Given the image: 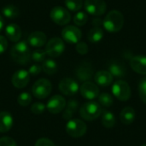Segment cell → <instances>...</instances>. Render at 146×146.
I'll return each instance as SVG.
<instances>
[{"label": "cell", "mask_w": 146, "mask_h": 146, "mask_svg": "<svg viewBox=\"0 0 146 146\" xmlns=\"http://www.w3.org/2000/svg\"><path fill=\"white\" fill-rule=\"evenodd\" d=\"M124 25V16L119 10H111L109 12L104 20L103 21V26L109 33L119 32Z\"/></svg>", "instance_id": "obj_1"}, {"label": "cell", "mask_w": 146, "mask_h": 146, "mask_svg": "<svg viewBox=\"0 0 146 146\" xmlns=\"http://www.w3.org/2000/svg\"><path fill=\"white\" fill-rule=\"evenodd\" d=\"M10 56L15 62L21 65L27 64L31 60V51L26 41L16 43L10 50Z\"/></svg>", "instance_id": "obj_2"}, {"label": "cell", "mask_w": 146, "mask_h": 146, "mask_svg": "<svg viewBox=\"0 0 146 146\" xmlns=\"http://www.w3.org/2000/svg\"><path fill=\"white\" fill-rule=\"evenodd\" d=\"M102 114V108L96 102H88L84 104L80 110V115L86 121H94Z\"/></svg>", "instance_id": "obj_3"}, {"label": "cell", "mask_w": 146, "mask_h": 146, "mask_svg": "<svg viewBox=\"0 0 146 146\" xmlns=\"http://www.w3.org/2000/svg\"><path fill=\"white\" fill-rule=\"evenodd\" d=\"M52 85L50 80L46 79L38 80L32 87L33 95L38 99L46 98L51 92Z\"/></svg>", "instance_id": "obj_4"}, {"label": "cell", "mask_w": 146, "mask_h": 146, "mask_svg": "<svg viewBox=\"0 0 146 146\" xmlns=\"http://www.w3.org/2000/svg\"><path fill=\"white\" fill-rule=\"evenodd\" d=\"M87 127L86 123L80 119H71L67 122L66 132L73 138H80L86 133Z\"/></svg>", "instance_id": "obj_5"}, {"label": "cell", "mask_w": 146, "mask_h": 146, "mask_svg": "<svg viewBox=\"0 0 146 146\" xmlns=\"http://www.w3.org/2000/svg\"><path fill=\"white\" fill-rule=\"evenodd\" d=\"M112 92L114 96L120 101H127L131 98V88L127 82L124 80H117L112 86Z\"/></svg>", "instance_id": "obj_6"}, {"label": "cell", "mask_w": 146, "mask_h": 146, "mask_svg": "<svg viewBox=\"0 0 146 146\" xmlns=\"http://www.w3.org/2000/svg\"><path fill=\"white\" fill-rule=\"evenodd\" d=\"M50 16L53 22L60 26L67 25L71 20V15L68 10L61 6L54 7L50 10Z\"/></svg>", "instance_id": "obj_7"}, {"label": "cell", "mask_w": 146, "mask_h": 146, "mask_svg": "<svg viewBox=\"0 0 146 146\" xmlns=\"http://www.w3.org/2000/svg\"><path fill=\"white\" fill-rule=\"evenodd\" d=\"M65 49L64 42L60 38H50L45 45V52L46 55L50 57H58L61 56Z\"/></svg>", "instance_id": "obj_8"}, {"label": "cell", "mask_w": 146, "mask_h": 146, "mask_svg": "<svg viewBox=\"0 0 146 146\" xmlns=\"http://www.w3.org/2000/svg\"><path fill=\"white\" fill-rule=\"evenodd\" d=\"M85 9L90 15L99 16L105 13L107 5L104 0H86Z\"/></svg>", "instance_id": "obj_9"}, {"label": "cell", "mask_w": 146, "mask_h": 146, "mask_svg": "<svg viewBox=\"0 0 146 146\" xmlns=\"http://www.w3.org/2000/svg\"><path fill=\"white\" fill-rule=\"evenodd\" d=\"M62 36L66 42L69 44H77L82 37V33L77 27L67 26L62 29Z\"/></svg>", "instance_id": "obj_10"}, {"label": "cell", "mask_w": 146, "mask_h": 146, "mask_svg": "<svg viewBox=\"0 0 146 146\" xmlns=\"http://www.w3.org/2000/svg\"><path fill=\"white\" fill-rule=\"evenodd\" d=\"M60 92L66 96H73L79 91V84L74 79L64 78L62 79L58 86Z\"/></svg>", "instance_id": "obj_11"}, {"label": "cell", "mask_w": 146, "mask_h": 146, "mask_svg": "<svg viewBox=\"0 0 146 146\" xmlns=\"http://www.w3.org/2000/svg\"><path fill=\"white\" fill-rule=\"evenodd\" d=\"M66 100L60 95H55L51 97L46 104V109L51 114H59L66 107Z\"/></svg>", "instance_id": "obj_12"}, {"label": "cell", "mask_w": 146, "mask_h": 146, "mask_svg": "<svg viewBox=\"0 0 146 146\" xmlns=\"http://www.w3.org/2000/svg\"><path fill=\"white\" fill-rule=\"evenodd\" d=\"M80 91V94L82 95V97H84L86 99H88V100H93L99 96L98 86L91 81L84 82L81 85Z\"/></svg>", "instance_id": "obj_13"}, {"label": "cell", "mask_w": 146, "mask_h": 146, "mask_svg": "<svg viewBox=\"0 0 146 146\" xmlns=\"http://www.w3.org/2000/svg\"><path fill=\"white\" fill-rule=\"evenodd\" d=\"M29 80H30V74L28 71L25 69L17 70L13 74L12 79H11L12 85L18 89L26 87L27 84L29 83Z\"/></svg>", "instance_id": "obj_14"}, {"label": "cell", "mask_w": 146, "mask_h": 146, "mask_svg": "<svg viewBox=\"0 0 146 146\" xmlns=\"http://www.w3.org/2000/svg\"><path fill=\"white\" fill-rule=\"evenodd\" d=\"M130 66L138 74H146V56H134L130 60Z\"/></svg>", "instance_id": "obj_15"}, {"label": "cell", "mask_w": 146, "mask_h": 146, "mask_svg": "<svg viewBox=\"0 0 146 146\" xmlns=\"http://www.w3.org/2000/svg\"><path fill=\"white\" fill-rule=\"evenodd\" d=\"M46 35L43 32H33L29 34L27 38V43L33 47H42L46 43Z\"/></svg>", "instance_id": "obj_16"}, {"label": "cell", "mask_w": 146, "mask_h": 146, "mask_svg": "<svg viewBox=\"0 0 146 146\" xmlns=\"http://www.w3.org/2000/svg\"><path fill=\"white\" fill-rule=\"evenodd\" d=\"M14 125L13 116L9 112L1 111L0 112V133H7L9 131Z\"/></svg>", "instance_id": "obj_17"}, {"label": "cell", "mask_w": 146, "mask_h": 146, "mask_svg": "<svg viewBox=\"0 0 146 146\" xmlns=\"http://www.w3.org/2000/svg\"><path fill=\"white\" fill-rule=\"evenodd\" d=\"M76 75L80 81H89L93 75V69L88 63L81 64L76 70Z\"/></svg>", "instance_id": "obj_18"}, {"label": "cell", "mask_w": 146, "mask_h": 146, "mask_svg": "<svg viewBox=\"0 0 146 146\" xmlns=\"http://www.w3.org/2000/svg\"><path fill=\"white\" fill-rule=\"evenodd\" d=\"M94 80L98 86L105 87L111 85V83L113 82V76L109 71L100 70L97 72L94 75Z\"/></svg>", "instance_id": "obj_19"}, {"label": "cell", "mask_w": 146, "mask_h": 146, "mask_svg": "<svg viewBox=\"0 0 146 146\" xmlns=\"http://www.w3.org/2000/svg\"><path fill=\"white\" fill-rule=\"evenodd\" d=\"M5 34L9 40L12 42H18L21 37V30L17 24L11 23L5 27Z\"/></svg>", "instance_id": "obj_20"}, {"label": "cell", "mask_w": 146, "mask_h": 146, "mask_svg": "<svg viewBox=\"0 0 146 146\" xmlns=\"http://www.w3.org/2000/svg\"><path fill=\"white\" fill-rule=\"evenodd\" d=\"M120 120L124 125H130L135 120V110L132 107L124 108L120 114Z\"/></svg>", "instance_id": "obj_21"}, {"label": "cell", "mask_w": 146, "mask_h": 146, "mask_svg": "<svg viewBox=\"0 0 146 146\" xmlns=\"http://www.w3.org/2000/svg\"><path fill=\"white\" fill-rule=\"evenodd\" d=\"M109 72L112 74L113 77L121 78L126 75V68L125 67L117 62H113L109 67Z\"/></svg>", "instance_id": "obj_22"}, {"label": "cell", "mask_w": 146, "mask_h": 146, "mask_svg": "<svg viewBox=\"0 0 146 146\" xmlns=\"http://www.w3.org/2000/svg\"><path fill=\"white\" fill-rule=\"evenodd\" d=\"M78 102L75 100H70L68 104H66V107L64 109V112L62 114V117L64 120H71L72 117L74 116V113L76 112L77 109H78Z\"/></svg>", "instance_id": "obj_23"}, {"label": "cell", "mask_w": 146, "mask_h": 146, "mask_svg": "<svg viewBox=\"0 0 146 146\" xmlns=\"http://www.w3.org/2000/svg\"><path fill=\"white\" fill-rule=\"evenodd\" d=\"M104 38V31L99 27H92L87 34V38L92 43H98Z\"/></svg>", "instance_id": "obj_24"}, {"label": "cell", "mask_w": 146, "mask_h": 146, "mask_svg": "<svg viewBox=\"0 0 146 146\" xmlns=\"http://www.w3.org/2000/svg\"><path fill=\"white\" fill-rule=\"evenodd\" d=\"M102 124L106 128H112L116 124V119L110 111H104L102 115Z\"/></svg>", "instance_id": "obj_25"}, {"label": "cell", "mask_w": 146, "mask_h": 146, "mask_svg": "<svg viewBox=\"0 0 146 146\" xmlns=\"http://www.w3.org/2000/svg\"><path fill=\"white\" fill-rule=\"evenodd\" d=\"M42 69L43 71L49 75H53L57 71V64L56 62L52 59H47L43 62L42 64Z\"/></svg>", "instance_id": "obj_26"}, {"label": "cell", "mask_w": 146, "mask_h": 146, "mask_svg": "<svg viewBox=\"0 0 146 146\" xmlns=\"http://www.w3.org/2000/svg\"><path fill=\"white\" fill-rule=\"evenodd\" d=\"M3 15L8 19H14L19 15V9L15 5L9 4L3 8L2 9Z\"/></svg>", "instance_id": "obj_27"}, {"label": "cell", "mask_w": 146, "mask_h": 146, "mask_svg": "<svg viewBox=\"0 0 146 146\" xmlns=\"http://www.w3.org/2000/svg\"><path fill=\"white\" fill-rule=\"evenodd\" d=\"M98 101H99L100 105L104 107H110L114 104L113 97L110 94L106 93V92L101 93L98 96Z\"/></svg>", "instance_id": "obj_28"}, {"label": "cell", "mask_w": 146, "mask_h": 146, "mask_svg": "<svg viewBox=\"0 0 146 146\" xmlns=\"http://www.w3.org/2000/svg\"><path fill=\"white\" fill-rule=\"evenodd\" d=\"M87 21H88V15H86V13L82 11H78L74 16V22L78 27L84 26L87 22Z\"/></svg>", "instance_id": "obj_29"}, {"label": "cell", "mask_w": 146, "mask_h": 146, "mask_svg": "<svg viewBox=\"0 0 146 146\" xmlns=\"http://www.w3.org/2000/svg\"><path fill=\"white\" fill-rule=\"evenodd\" d=\"M65 5L71 11H79L83 5L82 0H65Z\"/></svg>", "instance_id": "obj_30"}, {"label": "cell", "mask_w": 146, "mask_h": 146, "mask_svg": "<svg viewBox=\"0 0 146 146\" xmlns=\"http://www.w3.org/2000/svg\"><path fill=\"white\" fill-rule=\"evenodd\" d=\"M17 102L21 106L26 107V106H27V105H29L31 104L32 96L28 92H21V94H19V96L17 98Z\"/></svg>", "instance_id": "obj_31"}, {"label": "cell", "mask_w": 146, "mask_h": 146, "mask_svg": "<svg viewBox=\"0 0 146 146\" xmlns=\"http://www.w3.org/2000/svg\"><path fill=\"white\" fill-rule=\"evenodd\" d=\"M46 52L44 50H36L31 53V59L36 62H41L45 60Z\"/></svg>", "instance_id": "obj_32"}, {"label": "cell", "mask_w": 146, "mask_h": 146, "mask_svg": "<svg viewBox=\"0 0 146 146\" xmlns=\"http://www.w3.org/2000/svg\"><path fill=\"white\" fill-rule=\"evenodd\" d=\"M139 94L141 100L146 104V77L143 78L139 84Z\"/></svg>", "instance_id": "obj_33"}, {"label": "cell", "mask_w": 146, "mask_h": 146, "mask_svg": "<svg viewBox=\"0 0 146 146\" xmlns=\"http://www.w3.org/2000/svg\"><path fill=\"white\" fill-rule=\"evenodd\" d=\"M46 106L43 103H35L31 107V111L35 115H41L44 112Z\"/></svg>", "instance_id": "obj_34"}, {"label": "cell", "mask_w": 146, "mask_h": 146, "mask_svg": "<svg viewBox=\"0 0 146 146\" xmlns=\"http://www.w3.org/2000/svg\"><path fill=\"white\" fill-rule=\"evenodd\" d=\"M88 45L85 42H79L76 44V51L80 55H86L88 53Z\"/></svg>", "instance_id": "obj_35"}, {"label": "cell", "mask_w": 146, "mask_h": 146, "mask_svg": "<svg viewBox=\"0 0 146 146\" xmlns=\"http://www.w3.org/2000/svg\"><path fill=\"white\" fill-rule=\"evenodd\" d=\"M0 146H17V145L13 139L5 136L0 138Z\"/></svg>", "instance_id": "obj_36"}, {"label": "cell", "mask_w": 146, "mask_h": 146, "mask_svg": "<svg viewBox=\"0 0 146 146\" xmlns=\"http://www.w3.org/2000/svg\"><path fill=\"white\" fill-rule=\"evenodd\" d=\"M34 146H56L55 144L47 138H41L37 140Z\"/></svg>", "instance_id": "obj_37"}, {"label": "cell", "mask_w": 146, "mask_h": 146, "mask_svg": "<svg viewBox=\"0 0 146 146\" xmlns=\"http://www.w3.org/2000/svg\"><path fill=\"white\" fill-rule=\"evenodd\" d=\"M41 70H42V67L40 65H38V64H33V65H32L29 68L28 73H29V74H31L33 76H36V75H38L41 72Z\"/></svg>", "instance_id": "obj_38"}, {"label": "cell", "mask_w": 146, "mask_h": 146, "mask_svg": "<svg viewBox=\"0 0 146 146\" xmlns=\"http://www.w3.org/2000/svg\"><path fill=\"white\" fill-rule=\"evenodd\" d=\"M8 47V41L5 37L0 35V55L5 52Z\"/></svg>", "instance_id": "obj_39"}, {"label": "cell", "mask_w": 146, "mask_h": 146, "mask_svg": "<svg viewBox=\"0 0 146 146\" xmlns=\"http://www.w3.org/2000/svg\"><path fill=\"white\" fill-rule=\"evenodd\" d=\"M3 26H4V21H3V17L0 15V32L2 31V29H3Z\"/></svg>", "instance_id": "obj_40"}, {"label": "cell", "mask_w": 146, "mask_h": 146, "mask_svg": "<svg viewBox=\"0 0 146 146\" xmlns=\"http://www.w3.org/2000/svg\"><path fill=\"white\" fill-rule=\"evenodd\" d=\"M141 146H146V144H145V145H141Z\"/></svg>", "instance_id": "obj_41"}]
</instances>
